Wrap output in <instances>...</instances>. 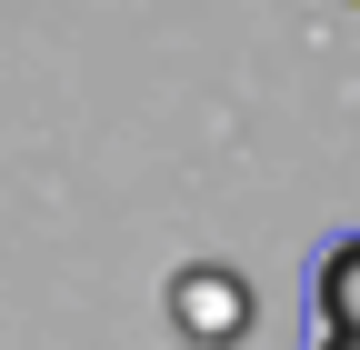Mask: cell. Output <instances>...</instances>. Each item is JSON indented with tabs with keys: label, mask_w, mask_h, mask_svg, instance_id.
<instances>
[{
	"label": "cell",
	"mask_w": 360,
	"mask_h": 350,
	"mask_svg": "<svg viewBox=\"0 0 360 350\" xmlns=\"http://www.w3.org/2000/svg\"><path fill=\"white\" fill-rule=\"evenodd\" d=\"M170 320H180V340L231 350V340L250 330V280H240V271H220V260H191V271L170 280Z\"/></svg>",
	"instance_id": "1"
},
{
	"label": "cell",
	"mask_w": 360,
	"mask_h": 350,
	"mask_svg": "<svg viewBox=\"0 0 360 350\" xmlns=\"http://www.w3.org/2000/svg\"><path fill=\"white\" fill-rule=\"evenodd\" d=\"M310 330H360V231L310 260Z\"/></svg>",
	"instance_id": "2"
},
{
	"label": "cell",
	"mask_w": 360,
	"mask_h": 350,
	"mask_svg": "<svg viewBox=\"0 0 360 350\" xmlns=\"http://www.w3.org/2000/svg\"><path fill=\"white\" fill-rule=\"evenodd\" d=\"M310 350H360V330H310Z\"/></svg>",
	"instance_id": "3"
}]
</instances>
